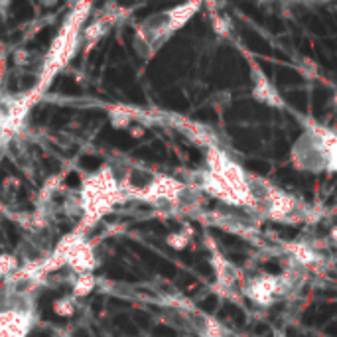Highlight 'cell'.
<instances>
[{
	"label": "cell",
	"mask_w": 337,
	"mask_h": 337,
	"mask_svg": "<svg viewBox=\"0 0 337 337\" xmlns=\"http://www.w3.org/2000/svg\"><path fill=\"white\" fill-rule=\"evenodd\" d=\"M331 237H333V241H337V227L335 229H331Z\"/></svg>",
	"instance_id": "obj_18"
},
{
	"label": "cell",
	"mask_w": 337,
	"mask_h": 337,
	"mask_svg": "<svg viewBox=\"0 0 337 337\" xmlns=\"http://www.w3.org/2000/svg\"><path fill=\"white\" fill-rule=\"evenodd\" d=\"M288 249H290V252H292L294 256H296L302 264L316 263V254H314V250L308 249L306 245H290Z\"/></svg>",
	"instance_id": "obj_12"
},
{
	"label": "cell",
	"mask_w": 337,
	"mask_h": 337,
	"mask_svg": "<svg viewBox=\"0 0 337 337\" xmlns=\"http://www.w3.org/2000/svg\"><path fill=\"white\" fill-rule=\"evenodd\" d=\"M199 8V4L197 2H190V4H184V6H177L174 10H170V12H166V34L170 36V34H174L176 30H179L188 20H190L193 12Z\"/></svg>",
	"instance_id": "obj_5"
},
{
	"label": "cell",
	"mask_w": 337,
	"mask_h": 337,
	"mask_svg": "<svg viewBox=\"0 0 337 337\" xmlns=\"http://www.w3.org/2000/svg\"><path fill=\"white\" fill-rule=\"evenodd\" d=\"M318 134H320L322 146L325 148V152H327V156H329L331 170H337V136L325 131H318Z\"/></svg>",
	"instance_id": "obj_10"
},
{
	"label": "cell",
	"mask_w": 337,
	"mask_h": 337,
	"mask_svg": "<svg viewBox=\"0 0 337 337\" xmlns=\"http://www.w3.org/2000/svg\"><path fill=\"white\" fill-rule=\"evenodd\" d=\"M282 290V278H274V276H263V278L254 280L249 286V296L258 302V304H270L274 294H278Z\"/></svg>",
	"instance_id": "obj_4"
},
{
	"label": "cell",
	"mask_w": 337,
	"mask_h": 337,
	"mask_svg": "<svg viewBox=\"0 0 337 337\" xmlns=\"http://www.w3.org/2000/svg\"><path fill=\"white\" fill-rule=\"evenodd\" d=\"M111 22H113V18H97V20H93L89 26L83 28V32H81V40H85L87 44H97L105 34L109 32Z\"/></svg>",
	"instance_id": "obj_6"
},
{
	"label": "cell",
	"mask_w": 337,
	"mask_h": 337,
	"mask_svg": "<svg viewBox=\"0 0 337 337\" xmlns=\"http://www.w3.org/2000/svg\"><path fill=\"white\" fill-rule=\"evenodd\" d=\"M34 318L26 309H0V337H28Z\"/></svg>",
	"instance_id": "obj_3"
},
{
	"label": "cell",
	"mask_w": 337,
	"mask_h": 337,
	"mask_svg": "<svg viewBox=\"0 0 337 337\" xmlns=\"http://www.w3.org/2000/svg\"><path fill=\"white\" fill-rule=\"evenodd\" d=\"M131 113H126V111H113L111 113V124L115 126V128H126V126H131Z\"/></svg>",
	"instance_id": "obj_13"
},
{
	"label": "cell",
	"mask_w": 337,
	"mask_h": 337,
	"mask_svg": "<svg viewBox=\"0 0 337 337\" xmlns=\"http://www.w3.org/2000/svg\"><path fill=\"white\" fill-rule=\"evenodd\" d=\"M213 26H215V30L219 32L221 36L229 34V32H227V30H229V22H227V20H223V18H215V20H213Z\"/></svg>",
	"instance_id": "obj_17"
},
{
	"label": "cell",
	"mask_w": 337,
	"mask_h": 337,
	"mask_svg": "<svg viewBox=\"0 0 337 337\" xmlns=\"http://www.w3.org/2000/svg\"><path fill=\"white\" fill-rule=\"evenodd\" d=\"M0 99H2V95H0Z\"/></svg>",
	"instance_id": "obj_19"
},
{
	"label": "cell",
	"mask_w": 337,
	"mask_h": 337,
	"mask_svg": "<svg viewBox=\"0 0 337 337\" xmlns=\"http://www.w3.org/2000/svg\"><path fill=\"white\" fill-rule=\"evenodd\" d=\"M166 243H168L172 249L182 250V249H186V245L190 243V237H188V233H172V235H168Z\"/></svg>",
	"instance_id": "obj_14"
},
{
	"label": "cell",
	"mask_w": 337,
	"mask_h": 337,
	"mask_svg": "<svg viewBox=\"0 0 337 337\" xmlns=\"http://www.w3.org/2000/svg\"><path fill=\"white\" fill-rule=\"evenodd\" d=\"M51 312L58 316V318H71L77 312V300L73 296H65V298H58L54 300L51 304Z\"/></svg>",
	"instance_id": "obj_9"
},
{
	"label": "cell",
	"mask_w": 337,
	"mask_h": 337,
	"mask_svg": "<svg viewBox=\"0 0 337 337\" xmlns=\"http://www.w3.org/2000/svg\"><path fill=\"white\" fill-rule=\"evenodd\" d=\"M124 197L126 195L122 191V186L118 184L113 170L109 166H103L83 179L79 191V205L83 209L85 221L91 225L105 217Z\"/></svg>",
	"instance_id": "obj_1"
},
{
	"label": "cell",
	"mask_w": 337,
	"mask_h": 337,
	"mask_svg": "<svg viewBox=\"0 0 337 337\" xmlns=\"http://www.w3.org/2000/svg\"><path fill=\"white\" fill-rule=\"evenodd\" d=\"M97 288V278L93 272L89 274H77V278L73 282V288H71V296L75 300H81V298H87L89 294Z\"/></svg>",
	"instance_id": "obj_7"
},
{
	"label": "cell",
	"mask_w": 337,
	"mask_h": 337,
	"mask_svg": "<svg viewBox=\"0 0 337 337\" xmlns=\"http://www.w3.org/2000/svg\"><path fill=\"white\" fill-rule=\"evenodd\" d=\"M207 329H209V331H207L209 337H221L223 335V327H221L215 320H207Z\"/></svg>",
	"instance_id": "obj_16"
},
{
	"label": "cell",
	"mask_w": 337,
	"mask_h": 337,
	"mask_svg": "<svg viewBox=\"0 0 337 337\" xmlns=\"http://www.w3.org/2000/svg\"><path fill=\"white\" fill-rule=\"evenodd\" d=\"M87 10H89L87 4L75 8V12L67 18V22L63 24V28L59 30V34L54 38V42L49 45V51L45 56L44 75L40 79V89L47 87V83L51 81V77L58 73L59 69L75 54L77 44L81 42V32H83V22L87 18Z\"/></svg>",
	"instance_id": "obj_2"
},
{
	"label": "cell",
	"mask_w": 337,
	"mask_h": 337,
	"mask_svg": "<svg viewBox=\"0 0 337 337\" xmlns=\"http://www.w3.org/2000/svg\"><path fill=\"white\" fill-rule=\"evenodd\" d=\"M254 97L258 99V101H264V103L268 105H280V99H278V93L272 89V85L264 79L263 75H261V79H258V83H256V87H254Z\"/></svg>",
	"instance_id": "obj_8"
},
{
	"label": "cell",
	"mask_w": 337,
	"mask_h": 337,
	"mask_svg": "<svg viewBox=\"0 0 337 337\" xmlns=\"http://www.w3.org/2000/svg\"><path fill=\"white\" fill-rule=\"evenodd\" d=\"M12 59H14V65L24 67V65L30 63L32 54H30V49H26V47H18V49H14V54H12Z\"/></svg>",
	"instance_id": "obj_15"
},
{
	"label": "cell",
	"mask_w": 337,
	"mask_h": 337,
	"mask_svg": "<svg viewBox=\"0 0 337 337\" xmlns=\"http://www.w3.org/2000/svg\"><path fill=\"white\" fill-rule=\"evenodd\" d=\"M18 256L12 252H0V278H6L18 270Z\"/></svg>",
	"instance_id": "obj_11"
}]
</instances>
